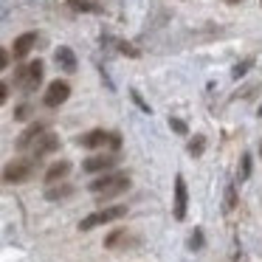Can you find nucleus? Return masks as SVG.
<instances>
[{"instance_id":"obj_1","label":"nucleus","mask_w":262,"mask_h":262,"mask_svg":"<svg viewBox=\"0 0 262 262\" xmlns=\"http://www.w3.org/2000/svg\"><path fill=\"white\" fill-rule=\"evenodd\" d=\"M127 189H130V175H124V172H113V175L96 178L91 183V192L99 194V198H116V194L127 192Z\"/></svg>"},{"instance_id":"obj_2","label":"nucleus","mask_w":262,"mask_h":262,"mask_svg":"<svg viewBox=\"0 0 262 262\" xmlns=\"http://www.w3.org/2000/svg\"><path fill=\"white\" fill-rule=\"evenodd\" d=\"M42 74H46V65H42L40 59H34V62H29V65L14 71V85H17L20 91L31 93L42 85Z\"/></svg>"},{"instance_id":"obj_3","label":"nucleus","mask_w":262,"mask_h":262,"mask_svg":"<svg viewBox=\"0 0 262 262\" xmlns=\"http://www.w3.org/2000/svg\"><path fill=\"white\" fill-rule=\"evenodd\" d=\"M124 214H127V206H110V209H99V211L88 214L85 220L79 223V231H91V228H96V226H107V223H113V220H121Z\"/></svg>"},{"instance_id":"obj_4","label":"nucleus","mask_w":262,"mask_h":262,"mask_svg":"<svg viewBox=\"0 0 262 262\" xmlns=\"http://www.w3.org/2000/svg\"><path fill=\"white\" fill-rule=\"evenodd\" d=\"M37 169V161L34 158H14L12 164H6L3 169V181L6 183H26Z\"/></svg>"},{"instance_id":"obj_5","label":"nucleus","mask_w":262,"mask_h":262,"mask_svg":"<svg viewBox=\"0 0 262 262\" xmlns=\"http://www.w3.org/2000/svg\"><path fill=\"white\" fill-rule=\"evenodd\" d=\"M68 96H71V85H68V82H62V79H57V82L48 85L42 102H46V107H59L62 102H68Z\"/></svg>"},{"instance_id":"obj_6","label":"nucleus","mask_w":262,"mask_h":262,"mask_svg":"<svg viewBox=\"0 0 262 262\" xmlns=\"http://www.w3.org/2000/svg\"><path fill=\"white\" fill-rule=\"evenodd\" d=\"M59 149V138L54 136V133H42L40 138H37L34 144H31V152H34V161L37 158H42V155H51V152H57Z\"/></svg>"},{"instance_id":"obj_7","label":"nucleus","mask_w":262,"mask_h":262,"mask_svg":"<svg viewBox=\"0 0 262 262\" xmlns=\"http://www.w3.org/2000/svg\"><path fill=\"white\" fill-rule=\"evenodd\" d=\"M186 203H189V194H186V181H183V175L175 178V220H183L186 217Z\"/></svg>"},{"instance_id":"obj_8","label":"nucleus","mask_w":262,"mask_h":262,"mask_svg":"<svg viewBox=\"0 0 262 262\" xmlns=\"http://www.w3.org/2000/svg\"><path fill=\"white\" fill-rule=\"evenodd\" d=\"M113 166H116L113 155H93V158H88L82 164V169L85 172H104V169H113Z\"/></svg>"},{"instance_id":"obj_9","label":"nucleus","mask_w":262,"mask_h":262,"mask_svg":"<svg viewBox=\"0 0 262 262\" xmlns=\"http://www.w3.org/2000/svg\"><path fill=\"white\" fill-rule=\"evenodd\" d=\"M79 144L88 149H96V147H104V144H110V133L104 130H91L85 133V136H79Z\"/></svg>"},{"instance_id":"obj_10","label":"nucleus","mask_w":262,"mask_h":262,"mask_svg":"<svg viewBox=\"0 0 262 262\" xmlns=\"http://www.w3.org/2000/svg\"><path fill=\"white\" fill-rule=\"evenodd\" d=\"M34 42H37V34H34V31H29V34H20L17 40H14V48H12V54H14L17 59L29 57V51L34 48Z\"/></svg>"},{"instance_id":"obj_11","label":"nucleus","mask_w":262,"mask_h":262,"mask_svg":"<svg viewBox=\"0 0 262 262\" xmlns=\"http://www.w3.org/2000/svg\"><path fill=\"white\" fill-rule=\"evenodd\" d=\"M54 59H57V65H59L62 71H68V74H74V71H76V54L71 51V48L59 46L57 54H54Z\"/></svg>"},{"instance_id":"obj_12","label":"nucleus","mask_w":262,"mask_h":262,"mask_svg":"<svg viewBox=\"0 0 262 262\" xmlns=\"http://www.w3.org/2000/svg\"><path fill=\"white\" fill-rule=\"evenodd\" d=\"M68 172H71V164H68V161H57V164L48 166V172H46V183H51V186H54V183H59L65 175H68Z\"/></svg>"},{"instance_id":"obj_13","label":"nucleus","mask_w":262,"mask_h":262,"mask_svg":"<svg viewBox=\"0 0 262 262\" xmlns=\"http://www.w3.org/2000/svg\"><path fill=\"white\" fill-rule=\"evenodd\" d=\"M42 133H46V124H31V127H29V130H26V133H23V136H20V138H17V147H20V149H26V147H31V144H34V141H37V138H40V136H42Z\"/></svg>"},{"instance_id":"obj_14","label":"nucleus","mask_w":262,"mask_h":262,"mask_svg":"<svg viewBox=\"0 0 262 262\" xmlns=\"http://www.w3.org/2000/svg\"><path fill=\"white\" fill-rule=\"evenodd\" d=\"M68 6L74 9V12H99V6L91 3V0H71Z\"/></svg>"},{"instance_id":"obj_15","label":"nucleus","mask_w":262,"mask_h":262,"mask_svg":"<svg viewBox=\"0 0 262 262\" xmlns=\"http://www.w3.org/2000/svg\"><path fill=\"white\" fill-rule=\"evenodd\" d=\"M124 239H127V231H124V228H119V231H113L107 239H104V245H107V248H119Z\"/></svg>"},{"instance_id":"obj_16","label":"nucleus","mask_w":262,"mask_h":262,"mask_svg":"<svg viewBox=\"0 0 262 262\" xmlns=\"http://www.w3.org/2000/svg\"><path fill=\"white\" fill-rule=\"evenodd\" d=\"M68 194H71V186H59V189H48L46 198L48 200H59V198H68Z\"/></svg>"},{"instance_id":"obj_17","label":"nucleus","mask_w":262,"mask_h":262,"mask_svg":"<svg viewBox=\"0 0 262 262\" xmlns=\"http://www.w3.org/2000/svg\"><path fill=\"white\" fill-rule=\"evenodd\" d=\"M203 147H206V138L198 136L192 144H189V152H192V155H203Z\"/></svg>"},{"instance_id":"obj_18","label":"nucleus","mask_w":262,"mask_h":262,"mask_svg":"<svg viewBox=\"0 0 262 262\" xmlns=\"http://www.w3.org/2000/svg\"><path fill=\"white\" fill-rule=\"evenodd\" d=\"M251 65H254V59H243V62H237V68H234V79H239V76H245V71L251 68Z\"/></svg>"},{"instance_id":"obj_19","label":"nucleus","mask_w":262,"mask_h":262,"mask_svg":"<svg viewBox=\"0 0 262 262\" xmlns=\"http://www.w3.org/2000/svg\"><path fill=\"white\" fill-rule=\"evenodd\" d=\"M251 172V155H243V166H239V181H245Z\"/></svg>"},{"instance_id":"obj_20","label":"nucleus","mask_w":262,"mask_h":262,"mask_svg":"<svg viewBox=\"0 0 262 262\" xmlns=\"http://www.w3.org/2000/svg\"><path fill=\"white\" fill-rule=\"evenodd\" d=\"M169 127H172L175 133H186V124H183L181 119H169Z\"/></svg>"},{"instance_id":"obj_21","label":"nucleus","mask_w":262,"mask_h":262,"mask_svg":"<svg viewBox=\"0 0 262 262\" xmlns=\"http://www.w3.org/2000/svg\"><path fill=\"white\" fill-rule=\"evenodd\" d=\"M226 209L228 211L234 209V186H228V192H226Z\"/></svg>"},{"instance_id":"obj_22","label":"nucleus","mask_w":262,"mask_h":262,"mask_svg":"<svg viewBox=\"0 0 262 262\" xmlns=\"http://www.w3.org/2000/svg\"><path fill=\"white\" fill-rule=\"evenodd\" d=\"M119 48H121V54H130V57H138V51H136V48H130V42H119Z\"/></svg>"},{"instance_id":"obj_23","label":"nucleus","mask_w":262,"mask_h":262,"mask_svg":"<svg viewBox=\"0 0 262 262\" xmlns=\"http://www.w3.org/2000/svg\"><path fill=\"white\" fill-rule=\"evenodd\" d=\"M189 245H192V248H200V245H203V234H192V239H189Z\"/></svg>"},{"instance_id":"obj_24","label":"nucleus","mask_w":262,"mask_h":262,"mask_svg":"<svg viewBox=\"0 0 262 262\" xmlns=\"http://www.w3.org/2000/svg\"><path fill=\"white\" fill-rule=\"evenodd\" d=\"M29 113H31V107H26V104H20V107H17V113H14V119H20V121H23Z\"/></svg>"},{"instance_id":"obj_25","label":"nucleus","mask_w":262,"mask_h":262,"mask_svg":"<svg viewBox=\"0 0 262 262\" xmlns=\"http://www.w3.org/2000/svg\"><path fill=\"white\" fill-rule=\"evenodd\" d=\"M6 99H9V85L0 82V104H6Z\"/></svg>"},{"instance_id":"obj_26","label":"nucleus","mask_w":262,"mask_h":262,"mask_svg":"<svg viewBox=\"0 0 262 262\" xmlns=\"http://www.w3.org/2000/svg\"><path fill=\"white\" fill-rule=\"evenodd\" d=\"M3 68H9V54L0 48V71H3Z\"/></svg>"},{"instance_id":"obj_27","label":"nucleus","mask_w":262,"mask_h":262,"mask_svg":"<svg viewBox=\"0 0 262 262\" xmlns=\"http://www.w3.org/2000/svg\"><path fill=\"white\" fill-rule=\"evenodd\" d=\"M228 3H239V0H228Z\"/></svg>"},{"instance_id":"obj_28","label":"nucleus","mask_w":262,"mask_h":262,"mask_svg":"<svg viewBox=\"0 0 262 262\" xmlns=\"http://www.w3.org/2000/svg\"><path fill=\"white\" fill-rule=\"evenodd\" d=\"M259 155H262V144H259Z\"/></svg>"},{"instance_id":"obj_29","label":"nucleus","mask_w":262,"mask_h":262,"mask_svg":"<svg viewBox=\"0 0 262 262\" xmlns=\"http://www.w3.org/2000/svg\"><path fill=\"white\" fill-rule=\"evenodd\" d=\"M259 116H262V107H259Z\"/></svg>"}]
</instances>
